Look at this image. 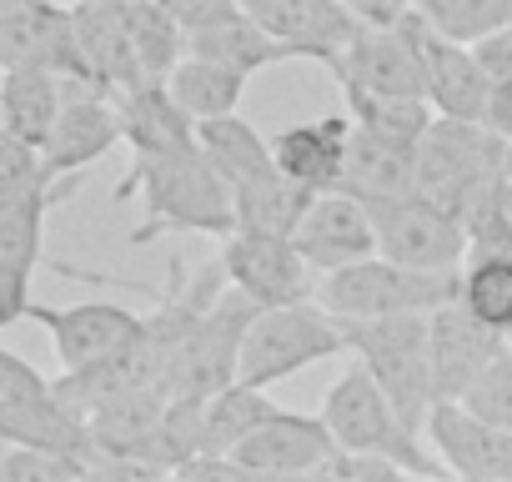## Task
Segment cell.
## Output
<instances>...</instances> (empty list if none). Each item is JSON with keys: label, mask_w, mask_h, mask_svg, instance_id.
Listing matches in <instances>:
<instances>
[{"label": "cell", "mask_w": 512, "mask_h": 482, "mask_svg": "<svg viewBox=\"0 0 512 482\" xmlns=\"http://www.w3.org/2000/svg\"><path fill=\"white\" fill-rule=\"evenodd\" d=\"M472 51L487 66V76H512V21L497 26V31H487V36H477Z\"/></svg>", "instance_id": "b9f144b4"}, {"label": "cell", "mask_w": 512, "mask_h": 482, "mask_svg": "<svg viewBox=\"0 0 512 482\" xmlns=\"http://www.w3.org/2000/svg\"><path fill=\"white\" fill-rule=\"evenodd\" d=\"M161 6L186 26V36L191 31H201V26H216V21H226L231 11H241V0H161Z\"/></svg>", "instance_id": "ab89813d"}, {"label": "cell", "mask_w": 512, "mask_h": 482, "mask_svg": "<svg viewBox=\"0 0 512 482\" xmlns=\"http://www.w3.org/2000/svg\"><path fill=\"white\" fill-rule=\"evenodd\" d=\"M221 267L236 292H246L256 307H287L317 297V272L297 252L292 236L277 231H231L221 236Z\"/></svg>", "instance_id": "9c48e42d"}, {"label": "cell", "mask_w": 512, "mask_h": 482, "mask_svg": "<svg viewBox=\"0 0 512 482\" xmlns=\"http://www.w3.org/2000/svg\"><path fill=\"white\" fill-rule=\"evenodd\" d=\"M417 6L442 36L467 41V46L512 21V0H417Z\"/></svg>", "instance_id": "e575fe53"}, {"label": "cell", "mask_w": 512, "mask_h": 482, "mask_svg": "<svg viewBox=\"0 0 512 482\" xmlns=\"http://www.w3.org/2000/svg\"><path fill=\"white\" fill-rule=\"evenodd\" d=\"M347 332V357L362 362L392 407L427 432V412L437 402L432 382V337H427V312H397V317H352L342 322Z\"/></svg>", "instance_id": "3957f363"}, {"label": "cell", "mask_w": 512, "mask_h": 482, "mask_svg": "<svg viewBox=\"0 0 512 482\" xmlns=\"http://www.w3.org/2000/svg\"><path fill=\"white\" fill-rule=\"evenodd\" d=\"M427 337H432V382L437 402H462V392L482 377V367L507 347V337L487 322H477L457 297L427 312Z\"/></svg>", "instance_id": "d6986e66"}, {"label": "cell", "mask_w": 512, "mask_h": 482, "mask_svg": "<svg viewBox=\"0 0 512 482\" xmlns=\"http://www.w3.org/2000/svg\"><path fill=\"white\" fill-rule=\"evenodd\" d=\"M16 6H26V0H0V16H11Z\"/></svg>", "instance_id": "ee69618b"}, {"label": "cell", "mask_w": 512, "mask_h": 482, "mask_svg": "<svg viewBox=\"0 0 512 482\" xmlns=\"http://www.w3.org/2000/svg\"><path fill=\"white\" fill-rule=\"evenodd\" d=\"M427 442L452 477L467 482H512V432L467 412L462 402H432Z\"/></svg>", "instance_id": "e0dca14e"}, {"label": "cell", "mask_w": 512, "mask_h": 482, "mask_svg": "<svg viewBox=\"0 0 512 482\" xmlns=\"http://www.w3.org/2000/svg\"><path fill=\"white\" fill-rule=\"evenodd\" d=\"M196 146H201V156L221 171L226 186H241V181H251V176H262V171L277 166L272 141L256 131L241 111H226V116H206V121H196Z\"/></svg>", "instance_id": "4316f807"}, {"label": "cell", "mask_w": 512, "mask_h": 482, "mask_svg": "<svg viewBox=\"0 0 512 482\" xmlns=\"http://www.w3.org/2000/svg\"><path fill=\"white\" fill-rule=\"evenodd\" d=\"M412 21V36L422 46V76H427V101L437 116H457V121H482V101H487V66L477 61V51L467 41H452L442 36L422 6L407 16Z\"/></svg>", "instance_id": "ac0fdd59"}, {"label": "cell", "mask_w": 512, "mask_h": 482, "mask_svg": "<svg viewBox=\"0 0 512 482\" xmlns=\"http://www.w3.org/2000/svg\"><path fill=\"white\" fill-rule=\"evenodd\" d=\"M347 111H352L357 126H372V131L397 136V141H412V146L437 121V111H432L427 96H367V91H347Z\"/></svg>", "instance_id": "d6a6232c"}, {"label": "cell", "mask_w": 512, "mask_h": 482, "mask_svg": "<svg viewBox=\"0 0 512 482\" xmlns=\"http://www.w3.org/2000/svg\"><path fill=\"white\" fill-rule=\"evenodd\" d=\"M126 141V121H121V106L111 91L101 86H86V81H71L66 91V106L46 136V161L56 176H81L86 166H96L106 151H116Z\"/></svg>", "instance_id": "9a60e30c"}, {"label": "cell", "mask_w": 512, "mask_h": 482, "mask_svg": "<svg viewBox=\"0 0 512 482\" xmlns=\"http://www.w3.org/2000/svg\"><path fill=\"white\" fill-rule=\"evenodd\" d=\"M457 302L477 322L507 337L512 332V252H467L457 272Z\"/></svg>", "instance_id": "4dcf8cb0"}, {"label": "cell", "mask_w": 512, "mask_h": 482, "mask_svg": "<svg viewBox=\"0 0 512 482\" xmlns=\"http://www.w3.org/2000/svg\"><path fill=\"white\" fill-rule=\"evenodd\" d=\"M327 357H347V332H342V317H332L317 297H307L287 307H262L251 317L236 352V377L272 392L277 382Z\"/></svg>", "instance_id": "277c9868"}, {"label": "cell", "mask_w": 512, "mask_h": 482, "mask_svg": "<svg viewBox=\"0 0 512 482\" xmlns=\"http://www.w3.org/2000/svg\"><path fill=\"white\" fill-rule=\"evenodd\" d=\"M116 196H141L146 221L131 231V247H146L156 236H231L236 231V206H231V186L221 181V171L201 156V146H176V151H156V156H136L126 181L116 186Z\"/></svg>", "instance_id": "6da1fadb"}, {"label": "cell", "mask_w": 512, "mask_h": 482, "mask_svg": "<svg viewBox=\"0 0 512 482\" xmlns=\"http://www.w3.org/2000/svg\"><path fill=\"white\" fill-rule=\"evenodd\" d=\"M71 21H76V51H81V66L86 76L121 96L131 86H141V66H136V51H131V31H126V6H96V0H81L71 6Z\"/></svg>", "instance_id": "ffe728a7"}, {"label": "cell", "mask_w": 512, "mask_h": 482, "mask_svg": "<svg viewBox=\"0 0 512 482\" xmlns=\"http://www.w3.org/2000/svg\"><path fill=\"white\" fill-rule=\"evenodd\" d=\"M457 272L402 267V262L377 252V257H362L352 267L322 272L317 277V302L342 322H352V317H397V312H437L442 302L457 297Z\"/></svg>", "instance_id": "5b68a950"}, {"label": "cell", "mask_w": 512, "mask_h": 482, "mask_svg": "<svg viewBox=\"0 0 512 482\" xmlns=\"http://www.w3.org/2000/svg\"><path fill=\"white\" fill-rule=\"evenodd\" d=\"M0 442H36L56 452H76L91 462V427L86 412L56 397V382H46L26 357L0 347Z\"/></svg>", "instance_id": "ba28073f"}, {"label": "cell", "mask_w": 512, "mask_h": 482, "mask_svg": "<svg viewBox=\"0 0 512 482\" xmlns=\"http://www.w3.org/2000/svg\"><path fill=\"white\" fill-rule=\"evenodd\" d=\"M76 191V176L36 191V196H21V201H6L0 206V267H16L26 277H36V267L46 262V216L61 206V196Z\"/></svg>", "instance_id": "83f0119b"}, {"label": "cell", "mask_w": 512, "mask_h": 482, "mask_svg": "<svg viewBox=\"0 0 512 482\" xmlns=\"http://www.w3.org/2000/svg\"><path fill=\"white\" fill-rule=\"evenodd\" d=\"M56 181H66V176L51 171V161H46V151L36 141L0 126V206L21 201V196H36V191H46Z\"/></svg>", "instance_id": "836d02e7"}, {"label": "cell", "mask_w": 512, "mask_h": 482, "mask_svg": "<svg viewBox=\"0 0 512 482\" xmlns=\"http://www.w3.org/2000/svg\"><path fill=\"white\" fill-rule=\"evenodd\" d=\"M272 412H277V402L267 397V387H251L241 377L216 387L211 397H201V452H231Z\"/></svg>", "instance_id": "f546056e"}, {"label": "cell", "mask_w": 512, "mask_h": 482, "mask_svg": "<svg viewBox=\"0 0 512 482\" xmlns=\"http://www.w3.org/2000/svg\"><path fill=\"white\" fill-rule=\"evenodd\" d=\"M317 186L287 176L282 166L251 176L241 186H231V206H236V226L241 231H277V236H292L297 221L307 216Z\"/></svg>", "instance_id": "d4e9b609"}, {"label": "cell", "mask_w": 512, "mask_h": 482, "mask_svg": "<svg viewBox=\"0 0 512 482\" xmlns=\"http://www.w3.org/2000/svg\"><path fill=\"white\" fill-rule=\"evenodd\" d=\"M121 121H126V146L136 156H156V151H176L196 141V121L176 106L166 81H141L131 91L116 96Z\"/></svg>", "instance_id": "cb8c5ba5"}, {"label": "cell", "mask_w": 512, "mask_h": 482, "mask_svg": "<svg viewBox=\"0 0 512 482\" xmlns=\"http://www.w3.org/2000/svg\"><path fill=\"white\" fill-rule=\"evenodd\" d=\"M412 16V11H407ZM397 26H367L332 66V76L347 91H367V96H427V76H422V46L412 36V21Z\"/></svg>", "instance_id": "30bf717a"}, {"label": "cell", "mask_w": 512, "mask_h": 482, "mask_svg": "<svg viewBox=\"0 0 512 482\" xmlns=\"http://www.w3.org/2000/svg\"><path fill=\"white\" fill-rule=\"evenodd\" d=\"M241 11L262 21L277 41H287L302 61H322L327 71L367 31L352 0H241Z\"/></svg>", "instance_id": "7c38bea8"}, {"label": "cell", "mask_w": 512, "mask_h": 482, "mask_svg": "<svg viewBox=\"0 0 512 482\" xmlns=\"http://www.w3.org/2000/svg\"><path fill=\"white\" fill-rule=\"evenodd\" d=\"M352 116H322V121H297L287 126L272 151H277V166L317 191L337 186L342 181V166H347V146H352Z\"/></svg>", "instance_id": "7402d4cb"}, {"label": "cell", "mask_w": 512, "mask_h": 482, "mask_svg": "<svg viewBox=\"0 0 512 482\" xmlns=\"http://www.w3.org/2000/svg\"><path fill=\"white\" fill-rule=\"evenodd\" d=\"M317 477H357V482H367V477H402V467L392 462V457H382V452H357V447H337L322 467H317Z\"/></svg>", "instance_id": "74e56055"}, {"label": "cell", "mask_w": 512, "mask_h": 482, "mask_svg": "<svg viewBox=\"0 0 512 482\" xmlns=\"http://www.w3.org/2000/svg\"><path fill=\"white\" fill-rule=\"evenodd\" d=\"M186 51L211 56V61L241 71V76H262V71H272V66H282V61H302L287 41H277L262 21H251L246 11H231L226 21L191 31V36H186Z\"/></svg>", "instance_id": "603a6c76"}, {"label": "cell", "mask_w": 512, "mask_h": 482, "mask_svg": "<svg viewBox=\"0 0 512 482\" xmlns=\"http://www.w3.org/2000/svg\"><path fill=\"white\" fill-rule=\"evenodd\" d=\"M372 226H377V252L402 262V267H427V272H457L472 252L467 226L457 211L442 201L407 191V196H372L367 201Z\"/></svg>", "instance_id": "52a82bcc"}, {"label": "cell", "mask_w": 512, "mask_h": 482, "mask_svg": "<svg viewBox=\"0 0 512 482\" xmlns=\"http://www.w3.org/2000/svg\"><path fill=\"white\" fill-rule=\"evenodd\" d=\"M96 6H131V0H96Z\"/></svg>", "instance_id": "f6af8a7d"}, {"label": "cell", "mask_w": 512, "mask_h": 482, "mask_svg": "<svg viewBox=\"0 0 512 482\" xmlns=\"http://www.w3.org/2000/svg\"><path fill=\"white\" fill-rule=\"evenodd\" d=\"M322 417H327L337 447L382 452V457H392V462H397L402 472H412V477H442V472H447V462L432 452L427 432H417V427L392 407V397L382 392V382H377L362 362H352V367L327 387Z\"/></svg>", "instance_id": "7a4b0ae2"}, {"label": "cell", "mask_w": 512, "mask_h": 482, "mask_svg": "<svg viewBox=\"0 0 512 482\" xmlns=\"http://www.w3.org/2000/svg\"><path fill=\"white\" fill-rule=\"evenodd\" d=\"M126 31H131V51L146 81H166L171 66L186 56V26L161 6V0H131L126 6Z\"/></svg>", "instance_id": "1f68e13d"}, {"label": "cell", "mask_w": 512, "mask_h": 482, "mask_svg": "<svg viewBox=\"0 0 512 482\" xmlns=\"http://www.w3.org/2000/svg\"><path fill=\"white\" fill-rule=\"evenodd\" d=\"M502 151L507 141L492 136L482 121L437 116L417 141V191L442 201L447 211H462L477 191L502 181Z\"/></svg>", "instance_id": "8992f818"}, {"label": "cell", "mask_w": 512, "mask_h": 482, "mask_svg": "<svg viewBox=\"0 0 512 482\" xmlns=\"http://www.w3.org/2000/svg\"><path fill=\"white\" fill-rule=\"evenodd\" d=\"M337 452V437L327 427V417L317 412H292V407H277L251 437H241L231 447L236 467L251 472V477H307L317 472L327 457Z\"/></svg>", "instance_id": "4fadbf2b"}, {"label": "cell", "mask_w": 512, "mask_h": 482, "mask_svg": "<svg viewBox=\"0 0 512 482\" xmlns=\"http://www.w3.org/2000/svg\"><path fill=\"white\" fill-rule=\"evenodd\" d=\"M462 407L512 432V347H502V352L482 367V377L462 392Z\"/></svg>", "instance_id": "8d00e7d4"}, {"label": "cell", "mask_w": 512, "mask_h": 482, "mask_svg": "<svg viewBox=\"0 0 512 482\" xmlns=\"http://www.w3.org/2000/svg\"><path fill=\"white\" fill-rule=\"evenodd\" d=\"M246 81H251V76H241V71H231V66H221V61H211V56H196V51H186V56L171 66V76H166L176 106H181L191 121L241 111Z\"/></svg>", "instance_id": "f1b7e54d"}, {"label": "cell", "mask_w": 512, "mask_h": 482, "mask_svg": "<svg viewBox=\"0 0 512 482\" xmlns=\"http://www.w3.org/2000/svg\"><path fill=\"white\" fill-rule=\"evenodd\" d=\"M66 91H71V81L56 71H41V66L6 71V81H0V126L46 146V136L66 106Z\"/></svg>", "instance_id": "484cf974"}, {"label": "cell", "mask_w": 512, "mask_h": 482, "mask_svg": "<svg viewBox=\"0 0 512 482\" xmlns=\"http://www.w3.org/2000/svg\"><path fill=\"white\" fill-rule=\"evenodd\" d=\"M81 472H91L86 457L36 447V442H6V452H0V477L6 482H51V477H81Z\"/></svg>", "instance_id": "d590c367"}, {"label": "cell", "mask_w": 512, "mask_h": 482, "mask_svg": "<svg viewBox=\"0 0 512 482\" xmlns=\"http://www.w3.org/2000/svg\"><path fill=\"white\" fill-rule=\"evenodd\" d=\"M342 191L372 201V196H407L417 191V146L382 136L372 126H352L347 166H342Z\"/></svg>", "instance_id": "44dd1931"}, {"label": "cell", "mask_w": 512, "mask_h": 482, "mask_svg": "<svg viewBox=\"0 0 512 482\" xmlns=\"http://www.w3.org/2000/svg\"><path fill=\"white\" fill-rule=\"evenodd\" d=\"M0 81H6V66H0Z\"/></svg>", "instance_id": "bcb514c9"}, {"label": "cell", "mask_w": 512, "mask_h": 482, "mask_svg": "<svg viewBox=\"0 0 512 482\" xmlns=\"http://www.w3.org/2000/svg\"><path fill=\"white\" fill-rule=\"evenodd\" d=\"M297 252L312 262V272H337V267H352L362 257H377V226H372V211L362 196L342 191V186H327L312 196L307 216L297 221L292 231Z\"/></svg>", "instance_id": "5bb4252c"}, {"label": "cell", "mask_w": 512, "mask_h": 482, "mask_svg": "<svg viewBox=\"0 0 512 482\" xmlns=\"http://www.w3.org/2000/svg\"><path fill=\"white\" fill-rule=\"evenodd\" d=\"M352 11L367 26H397L407 11H417V0H352Z\"/></svg>", "instance_id": "7bdbcfd3"}, {"label": "cell", "mask_w": 512, "mask_h": 482, "mask_svg": "<svg viewBox=\"0 0 512 482\" xmlns=\"http://www.w3.org/2000/svg\"><path fill=\"white\" fill-rule=\"evenodd\" d=\"M31 307H36V297H31V277L16 272V267H0V332L16 327V322H26Z\"/></svg>", "instance_id": "f35d334b"}, {"label": "cell", "mask_w": 512, "mask_h": 482, "mask_svg": "<svg viewBox=\"0 0 512 482\" xmlns=\"http://www.w3.org/2000/svg\"><path fill=\"white\" fill-rule=\"evenodd\" d=\"M31 322L46 327L61 372H81L91 362H106L116 352H126L131 342L146 337V317L116 307V302H76V307H31Z\"/></svg>", "instance_id": "8fae6325"}, {"label": "cell", "mask_w": 512, "mask_h": 482, "mask_svg": "<svg viewBox=\"0 0 512 482\" xmlns=\"http://www.w3.org/2000/svg\"><path fill=\"white\" fill-rule=\"evenodd\" d=\"M0 66L16 71V66H41L56 71L66 81H86L81 51H76V21L71 6H56V0H26L11 16H0Z\"/></svg>", "instance_id": "2e32d148"}, {"label": "cell", "mask_w": 512, "mask_h": 482, "mask_svg": "<svg viewBox=\"0 0 512 482\" xmlns=\"http://www.w3.org/2000/svg\"><path fill=\"white\" fill-rule=\"evenodd\" d=\"M482 126L502 141H512V76H492L487 101H482Z\"/></svg>", "instance_id": "60d3db41"}]
</instances>
